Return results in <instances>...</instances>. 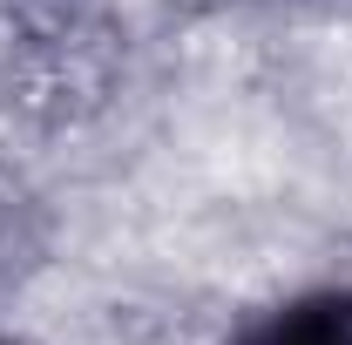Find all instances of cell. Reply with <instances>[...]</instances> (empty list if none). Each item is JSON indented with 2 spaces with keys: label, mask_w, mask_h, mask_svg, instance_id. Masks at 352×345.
I'll return each instance as SVG.
<instances>
[{
  "label": "cell",
  "mask_w": 352,
  "mask_h": 345,
  "mask_svg": "<svg viewBox=\"0 0 352 345\" xmlns=\"http://www.w3.org/2000/svg\"><path fill=\"white\" fill-rule=\"evenodd\" d=\"M237 345H352V291H318L258 318Z\"/></svg>",
  "instance_id": "cell-1"
}]
</instances>
